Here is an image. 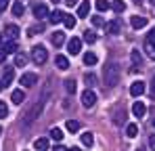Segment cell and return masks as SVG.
<instances>
[{
    "instance_id": "1f68e13d",
    "label": "cell",
    "mask_w": 155,
    "mask_h": 151,
    "mask_svg": "<svg viewBox=\"0 0 155 151\" xmlns=\"http://www.w3.org/2000/svg\"><path fill=\"white\" fill-rule=\"evenodd\" d=\"M136 132H138V126H136V124H128V126H126V134H128L130 139H134Z\"/></svg>"
},
{
    "instance_id": "d4e9b609",
    "label": "cell",
    "mask_w": 155,
    "mask_h": 151,
    "mask_svg": "<svg viewBox=\"0 0 155 151\" xmlns=\"http://www.w3.org/2000/svg\"><path fill=\"white\" fill-rule=\"evenodd\" d=\"M11 11H13V15H15V17H21V15H23V4H21V2L17 0V2H13Z\"/></svg>"
},
{
    "instance_id": "8fae6325",
    "label": "cell",
    "mask_w": 155,
    "mask_h": 151,
    "mask_svg": "<svg viewBox=\"0 0 155 151\" xmlns=\"http://www.w3.org/2000/svg\"><path fill=\"white\" fill-rule=\"evenodd\" d=\"M51 13H48V6L46 4H36L34 6V17L36 19H44V17H48Z\"/></svg>"
},
{
    "instance_id": "4dcf8cb0",
    "label": "cell",
    "mask_w": 155,
    "mask_h": 151,
    "mask_svg": "<svg viewBox=\"0 0 155 151\" xmlns=\"http://www.w3.org/2000/svg\"><path fill=\"white\" fill-rule=\"evenodd\" d=\"M76 80H65V90H67V92H69V95H74V92H76Z\"/></svg>"
},
{
    "instance_id": "816d5d0a",
    "label": "cell",
    "mask_w": 155,
    "mask_h": 151,
    "mask_svg": "<svg viewBox=\"0 0 155 151\" xmlns=\"http://www.w3.org/2000/svg\"><path fill=\"white\" fill-rule=\"evenodd\" d=\"M153 126H155V120H153Z\"/></svg>"
},
{
    "instance_id": "ffe728a7",
    "label": "cell",
    "mask_w": 155,
    "mask_h": 151,
    "mask_svg": "<svg viewBox=\"0 0 155 151\" xmlns=\"http://www.w3.org/2000/svg\"><path fill=\"white\" fill-rule=\"evenodd\" d=\"M63 42H65V34L63 32H54L52 34V44L54 46H63Z\"/></svg>"
},
{
    "instance_id": "bcb514c9",
    "label": "cell",
    "mask_w": 155,
    "mask_h": 151,
    "mask_svg": "<svg viewBox=\"0 0 155 151\" xmlns=\"http://www.w3.org/2000/svg\"><path fill=\"white\" fill-rule=\"evenodd\" d=\"M2 88H4V86H2V80H0V90H2Z\"/></svg>"
},
{
    "instance_id": "7a4b0ae2",
    "label": "cell",
    "mask_w": 155,
    "mask_h": 151,
    "mask_svg": "<svg viewBox=\"0 0 155 151\" xmlns=\"http://www.w3.org/2000/svg\"><path fill=\"white\" fill-rule=\"evenodd\" d=\"M31 59H34V63L44 65V63H46V59H48V50L44 49L42 44H36V46L31 49Z\"/></svg>"
},
{
    "instance_id": "d6986e66",
    "label": "cell",
    "mask_w": 155,
    "mask_h": 151,
    "mask_svg": "<svg viewBox=\"0 0 155 151\" xmlns=\"http://www.w3.org/2000/svg\"><path fill=\"white\" fill-rule=\"evenodd\" d=\"M63 17H65V13H61V11H52L51 15H48V21H51V23H61Z\"/></svg>"
},
{
    "instance_id": "83f0119b",
    "label": "cell",
    "mask_w": 155,
    "mask_h": 151,
    "mask_svg": "<svg viewBox=\"0 0 155 151\" xmlns=\"http://www.w3.org/2000/svg\"><path fill=\"white\" fill-rule=\"evenodd\" d=\"M109 8H111L109 0H97V11H101V13H105V11H109Z\"/></svg>"
},
{
    "instance_id": "52a82bcc",
    "label": "cell",
    "mask_w": 155,
    "mask_h": 151,
    "mask_svg": "<svg viewBox=\"0 0 155 151\" xmlns=\"http://www.w3.org/2000/svg\"><path fill=\"white\" fill-rule=\"evenodd\" d=\"M130 63H132V72H138L143 67V57H140V50H132L130 52Z\"/></svg>"
},
{
    "instance_id": "f6af8a7d",
    "label": "cell",
    "mask_w": 155,
    "mask_h": 151,
    "mask_svg": "<svg viewBox=\"0 0 155 151\" xmlns=\"http://www.w3.org/2000/svg\"><path fill=\"white\" fill-rule=\"evenodd\" d=\"M65 2H67L69 6H76V4H78V0H65Z\"/></svg>"
},
{
    "instance_id": "ba28073f",
    "label": "cell",
    "mask_w": 155,
    "mask_h": 151,
    "mask_svg": "<svg viewBox=\"0 0 155 151\" xmlns=\"http://www.w3.org/2000/svg\"><path fill=\"white\" fill-rule=\"evenodd\" d=\"M145 88H147V84L140 82V80H136V82H132V86H130V95H132V97H140V95L145 92Z\"/></svg>"
},
{
    "instance_id": "b9f144b4",
    "label": "cell",
    "mask_w": 155,
    "mask_h": 151,
    "mask_svg": "<svg viewBox=\"0 0 155 151\" xmlns=\"http://www.w3.org/2000/svg\"><path fill=\"white\" fill-rule=\"evenodd\" d=\"M6 6H8V0H0V13H2Z\"/></svg>"
},
{
    "instance_id": "8992f818",
    "label": "cell",
    "mask_w": 155,
    "mask_h": 151,
    "mask_svg": "<svg viewBox=\"0 0 155 151\" xmlns=\"http://www.w3.org/2000/svg\"><path fill=\"white\" fill-rule=\"evenodd\" d=\"M19 82H21V86H23V88L36 86V82H38V76H36V74H31V72H25V74L19 78Z\"/></svg>"
},
{
    "instance_id": "603a6c76",
    "label": "cell",
    "mask_w": 155,
    "mask_h": 151,
    "mask_svg": "<svg viewBox=\"0 0 155 151\" xmlns=\"http://www.w3.org/2000/svg\"><path fill=\"white\" fill-rule=\"evenodd\" d=\"M120 27H122V23H120V19H113L111 23L107 25V29H109V34H120Z\"/></svg>"
},
{
    "instance_id": "7bdbcfd3",
    "label": "cell",
    "mask_w": 155,
    "mask_h": 151,
    "mask_svg": "<svg viewBox=\"0 0 155 151\" xmlns=\"http://www.w3.org/2000/svg\"><path fill=\"white\" fill-rule=\"evenodd\" d=\"M151 97L155 99V78H153V82H151Z\"/></svg>"
},
{
    "instance_id": "4316f807",
    "label": "cell",
    "mask_w": 155,
    "mask_h": 151,
    "mask_svg": "<svg viewBox=\"0 0 155 151\" xmlns=\"http://www.w3.org/2000/svg\"><path fill=\"white\" fill-rule=\"evenodd\" d=\"M84 42H88V44H94V42H97V34H94L92 29L84 32Z\"/></svg>"
},
{
    "instance_id": "9a60e30c",
    "label": "cell",
    "mask_w": 155,
    "mask_h": 151,
    "mask_svg": "<svg viewBox=\"0 0 155 151\" xmlns=\"http://www.w3.org/2000/svg\"><path fill=\"white\" fill-rule=\"evenodd\" d=\"M54 65H57L59 69H67V67H69V59H67L65 55H57V59H54Z\"/></svg>"
},
{
    "instance_id": "cb8c5ba5",
    "label": "cell",
    "mask_w": 155,
    "mask_h": 151,
    "mask_svg": "<svg viewBox=\"0 0 155 151\" xmlns=\"http://www.w3.org/2000/svg\"><path fill=\"white\" fill-rule=\"evenodd\" d=\"M111 8H113L115 13H124V8H126V2H124V0H113V2H111Z\"/></svg>"
},
{
    "instance_id": "74e56055",
    "label": "cell",
    "mask_w": 155,
    "mask_h": 151,
    "mask_svg": "<svg viewBox=\"0 0 155 151\" xmlns=\"http://www.w3.org/2000/svg\"><path fill=\"white\" fill-rule=\"evenodd\" d=\"M113 122H115V124H124V111H120V113L113 118Z\"/></svg>"
},
{
    "instance_id": "2e32d148",
    "label": "cell",
    "mask_w": 155,
    "mask_h": 151,
    "mask_svg": "<svg viewBox=\"0 0 155 151\" xmlns=\"http://www.w3.org/2000/svg\"><path fill=\"white\" fill-rule=\"evenodd\" d=\"M11 99H13V103H15V105H21V103L25 101V95H23V90H21V88H17V90H13Z\"/></svg>"
},
{
    "instance_id": "c3c4849f",
    "label": "cell",
    "mask_w": 155,
    "mask_h": 151,
    "mask_svg": "<svg viewBox=\"0 0 155 151\" xmlns=\"http://www.w3.org/2000/svg\"><path fill=\"white\" fill-rule=\"evenodd\" d=\"M0 134H2V126H0Z\"/></svg>"
},
{
    "instance_id": "e0dca14e",
    "label": "cell",
    "mask_w": 155,
    "mask_h": 151,
    "mask_svg": "<svg viewBox=\"0 0 155 151\" xmlns=\"http://www.w3.org/2000/svg\"><path fill=\"white\" fill-rule=\"evenodd\" d=\"M88 13H90V2H88V0L80 2V6H78V17H86Z\"/></svg>"
},
{
    "instance_id": "8d00e7d4",
    "label": "cell",
    "mask_w": 155,
    "mask_h": 151,
    "mask_svg": "<svg viewBox=\"0 0 155 151\" xmlns=\"http://www.w3.org/2000/svg\"><path fill=\"white\" fill-rule=\"evenodd\" d=\"M92 25H94V27H101V25H105L103 17H92Z\"/></svg>"
},
{
    "instance_id": "60d3db41",
    "label": "cell",
    "mask_w": 155,
    "mask_h": 151,
    "mask_svg": "<svg viewBox=\"0 0 155 151\" xmlns=\"http://www.w3.org/2000/svg\"><path fill=\"white\" fill-rule=\"evenodd\" d=\"M4 59H6V50L0 46V63H4Z\"/></svg>"
},
{
    "instance_id": "7c38bea8",
    "label": "cell",
    "mask_w": 155,
    "mask_h": 151,
    "mask_svg": "<svg viewBox=\"0 0 155 151\" xmlns=\"http://www.w3.org/2000/svg\"><path fill=\"white\" fill-rule=\"evenodd\" d=\"M130 25H132L134 29H143V27L147 25V17H140V15H134V17H130Z\"/></svg>"
},
{
    "instance_id": "44dd1931",
    "label": "cell",
    "mask_w": 155,
    "mask_h": 151,
    "mask_svg": "<svg viewBox=\"0 0 155 151\" xmlns=\"http://www.w3.org/2000/svg\"><path fill=\"white\" fill-rule=\"evenodd\" d=\"M97 61H99V57L94 52H84V63L86 65H97Z\"/></svg>"
},
{
    "instance_id": "484cf974",
    "label": "cell",
    "mask_w": 155,
    "mask_h": 151,
    "mask_svg": "<svg viewBox=\"0 0 155 151\" xmlns=\"http://www.w3.org/2000/svg\"><path fill=\"white\" fill-rule=\"evenodd\" d=\"M63 23H65V27H67V29H71V27H76V17L65 13V17H63Z\"/></svg>"
},
{
    "instance_id": "e575fe53",
    "label": "cell",
    "mask_w": 155,
    "mask_h": 151,
    "mask_svg": "<svg viewBox=\"0 0 155 151\" xmlns=\"http://www.w3.org/2000/svg\"><path fill=\"white\" fill-rule=\"evenodd\" d=\"M84 82H86L88 86H92V84H97V78H94L92 74H86L84 76Z\"/></svg>"
},
{
    "instance_id": "3957f363",
    "label": "cell",
    "mask_w": 155,
    "mask_h": 151,
    "mask_svg": "<svg viewBox=\"0 0 155 151\" xmlns=\"http://www.w3.org/2000/svg\"><path fill=\"white\" fill-rule=\"evenodd\" d=\"M42 109H44V101H36L34 107L25 113V122H34V120H38V116L42 113Z\"/></svg>"
},
{
    "instance_id": "ab89813d",
    "label": "cell",
    "mask_w": 155,
    "mask_h": 151,
    "mask_svg": "<svg viewBox=\"0 0 155 151\" xmlns=\"http://www.w3.org/2000/svg\"><path fill=\"white\" fill-rule=\"evenodd\" d=\"M149 147H151V151H155V134L149 136Z\"/></svg>"
},
{
    "instance_id": "d590c367",
    "label": "cell",
    "mask_w": 155,
    "mask_h": 151,
    "mask_svg": "<svg viewBox=\"0 0 155 151\" xmlns=\"http://www.w3.org/2000/svg\"><path fill=\"white\" fill-rule=\"evenodd\" d=\"M6 113H8V107L4 101H0V118H6Z\"/></svg>"
},
{
    "instance_id": "681fc988",
    "label": "cell",
    "mask_w": 155,
    "mask_h": 151,
    "mask_svg": "<svg viewBox=\"0 0 155 151\" xmlns=\"http://www.w3.org/2000/svg\"><path fill=\"white\" fill-rule=\"evenodd\" d=\"M52 2H59V0H52Z\"/></svg>"
},
{
    "instance_id": "836d02e7",
    "label": "cell",
    "mask_w": 155,
    "mask_h": 151,
    "mask_svg": "<svg viewBox=\"0 0 155 151\" xmlns=\"http://www.w3.org/2000/svg\"><path fill=\"white\" fill-rule=\"evenodd\" d=\"M67 130H69V132H78V130H80V122H76V120H67Z\"/></svg>"
},
{
    "instance_id": "f1b7e54d",
    "label": "cell",
    "mask_w": 155,
    "mask_h": 151,
    "mask_svg": "<svg viewBox=\"0 0 155 151\" xmlns=\"http://www.w3.org/2000/svg\"><path fill=\"white\" fill-rule=\"evenodd\" d=\"M25 55H21V52H15V67H23L25 65Z\"/></svg>"
},
{
    "instance_id": "30bf717a",
    "label": "cell",
    "mask_w": 155,
    "mask_h": 151,
    "mask_svg": "<svg viewBox=\"0 0 155 151\" xmlns=\"http://www.w3.org/2000/svg\"><path fill=\"white\" fill-rule=\"evenodd\" d=\"M132 113H134L136 118H145V113H147V105H145L143 101H134V105H132Z\"/></svg>"
},
{
    "instance_id": "9c48e42d",
    "label": "cell",
    "mask_w": 155,
    "mask_h": 151,
    "mask_svg": "<svg viewBox=\"0 0 155 151\" xmlns=\"http://www.w3.org/2000/svg\"><path fill=\"white\" fill-rule=\"evenodd\" d=\"M80 50H82V40L76 36V38H71V40L67 42V52H69V55H78Z\"/></svg>"
},
{
    "instance_id": "d6a6232c",
    "label": "cell",
    "mask_w": 155,
    "mask_h": 151,
    "mask_svg": "<svg viewBox=\"0 0 155 151\" xmlns=\"http://www.w3.org/2000/svg\"><path fill=\"white\" fill-rule=\"evenodd\" d=\"M51 139H52V141H63V132H61V128H52V130H51Z\"/></svg>"
},
{
    "instance_id": "5bb4252c",
    "label": "cell",
    "mask_w": 155,
    "mask_h": 151,
    "mask_svg": "<svg viewBox=\"0 0 155 151\" xmlns=\"http://www.w3.org/2000/svg\"><path fill=\"white\" fill-rule=\"evenodd\" d=\"M34 147H36V151H48L51 143H48V139H46V136H42V139H36Z\"/></svg>"
},
{
    "instance_id": "ac0fdd59",
    "label": "cell",
    "mask_w": 155,
    "mask_h": 151,
    "mask_svg": "<svg viewBox=\"0 0 155 151\" xmlns=\"http://www.w3.org/2000/svg\"><path fill=\"white\" fill-rule=\"evenodd\" d=\"M4 34H6L8 38H13V40H15V38H17V34H19V27H17L15 23H8L6 27H4Z\"/></svg>"
},
{
    "instance_id": "f35d334b",
    "label": "cell",
    "mask_w": 155,
    "mask_h": 151,
    "mask_svg": "<svg viewBox=\"0 0 155 151\" xmlns=\"http://www.w3.org/2000/svg\"><path fill=\"white\" fill-rule=\"evenodd\" d=\"M42 29H44L42 25H34V27H29L27 32H29V34H38V32H42Z\"/></svg>"
},
{
    "instance_id": "277c9868",
    "label": "cell",
    "mask_w": 155,
    "mask_h": 151,
    "mask_svg": "<svg viewBox=\"0 0 155 151\" xmlns=\"http://www.w3.org/2000/svg\"><path fill=\"white\" fill-rule=\"evenodd\" d=\"M94 103H97V92L94 90H84L82 92V105L86 107V109H90V107H94Z\"/></svg>"
},
{
    "instance_id": "5b68a950",
    "label": "cell",
    "mask_w": 155,
    "mask_h": 151,
    "mask_svg": "<svg viewBox=\"0 0 155 151\" xmlns=\"http://www.w3.org/2000/svg\"><path fill=\"white\" fill-rule=\"evenodd\" d=\"M145 46H147V55L155 59V27L147 34V40H145Z\"/></svg>"
},
{
    "instance_id": "f546056e",
    "label": "cell",
    "mask_w": 155,
    "mask_h": 151,
    "mask_svg": "<svg viewBox=\"0 0 155 151\" xmlns=\"http://www.w3.org/2000/svg\"><path fill=\"white\" fill-rule=\"evenodd\" d=\"M2 49L6 50V55H11V52H17V42H15V40H11V42H6Z\"/></svg>"
},
{
    "instance_id": "6da1fadb",
    "label": "cell",
    "mask_w": 155,
    "mask_h": 151,
    "mask_svg": "<svg viewBox=\"0 0 155 151\" xmlns=\"http://www.w3.org/2000/svg\"><path fill=\"white\" fill-rule=\"evenodd\" d=\"M103 82L105 86H117V82H120V67H117V63H107L103 69Z\"/></svg>"
},
{
    "instance_id": "4fadbf2b",
    "label": "cell",
    "mask_w": 155,
    "mask_h": 151,
    "mask_svg": "<svg viewBox=\"0 0 155 151\" xmlns=\"http://www.w3.org/2000/svg\"><path fill=\"white\" fill-rule=\"evenodd\" d=\"M13 80H15V69H13V67H4V74H2V86H8Z\"/></svg>"
},
{
    "instance_id": "f907efd6",
    "label": "cell",
    "mask_w": 155,
    "mask_h": 151,
    "mask_svg": "<svg viewBox=\"0 0 155 151\" xmlns=\"http://www.w3.org/2000/svg\"><path fill=\"white\" fill-rule=\"evenodd\" d=\"M136 151H143V149H136Z\"/></svg>"
},
{
    "instance_id": "ee69618b",
    "label": "cell",
    "mask_w": 155,
    "mask_h": 151,
    "mask_svg": "<svg viewBox=\"0 0 155 151\" xmlns=\"http://www.w3.org/2000/svg\"><path fill=\"white\" fill-rule=\"evenodd\" d=\"M52 151H67L63 145H57V147H52Z\"/></svg>"
},
{
    "instance_id": "7dc6e473",
    "label": "cell",
    "mask_w": 155,
    "mask_h": 151,
    "mask_svg": "<svg viewBox=\"0 0 155 151\" xmlns=\"http://www.w3.org/2000/svg\"><path fill=\"white\" fill-rule=\"evenodd\" d=\"M149 2H151V4H155V0H149Z\"/></svg>"
},
{
    "instance_id": "7402d4cb",
    "label": "cell",
    "mask_w": 155,
    "mask_h": 151,
    "mask_svg": "<svg viewBox=\"0 0 155 151\" xmlns=\"http://www.w3.org/2000/svg\"><path fill=\"white\" fill-rule=\"evenodd\" d=\"M92 143H94L92 132H84V134H82V145H84V147H92Z\"/></svg>"
}]
</instances>
